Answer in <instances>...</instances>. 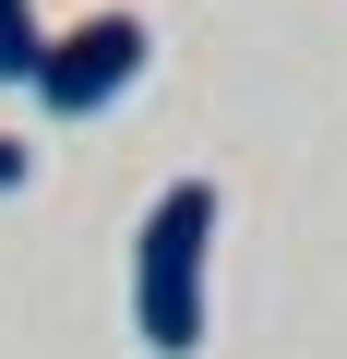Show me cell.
I'll use <instances>...</instances> for the list:
<instances>
[{
  "label": "cell",
  "mask_w": 347,
  "mask_h": 359,
  "mask_svg": "<svg viewBox=\"0 0 347 359\" xmlns=\"http://www.w3.org/2000/svg\"><path fill=\"white\" fill-rule=\"evenodd\" d=\"M48 60V25H36V0H0V84H36Z\"/></svg>",
  "instance_id": "cell-3"
},
{
  "label": "cell",
  "mask_w": 347,
  "mask_h": 359,
  "mask_svg": "<svg viewBox=\"0 0 347 359\" xmlns=\"http://www.w3.org/2000/svg\"><path fill=\"white\" fill-rule=\"evenodd\" d=\"M204 264H216V180H168L132 228V335L156 359L204 347Z\"/></svg>",
  "instance_id": "cell-1"
},
{
  "label": "cell",
  "mask_w": 347,
  "mask_h": 359,
  "mask_svg": "<svg viewBox=\"0 0 347 359\" xmlns=\"http://www.w3.org/2000/svg\"><path fill=\"white\" fill-rule=\"evenodd\" d=\"M144 60H156L144 13H84L72 36H48V60H36V108H48V120H96V108H120V96L144 84Z\"/></svg>",
  "instance_id": "cell-2"
},
{
  "label": "cell",
  "mask_w": 347,
  "mask_h": 359,
  "mask_svg": "<svg viewBox=\"0 0 347 359\" xmlns=\"http://www.w3.org/2000/svg\"><path fill=\"white\" fill-rule=\"evenodd\" d=\"M25 168H36V156H25V144H13V132H0V192H13V180H25Z\"/></svg>",
  "instance_id": "cell-4"
}]
</instances>
